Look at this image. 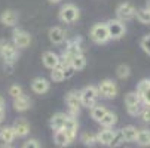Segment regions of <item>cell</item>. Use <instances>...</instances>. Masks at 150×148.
I'll list each match as a JSON object with an SVG mask.
<instances>
[{
  "label": "cell",
  "mask_w": 150,
  "mask_h": 148,
  "mask_svg": "<svg viewBox=\"0 0 150 148\" xmlns=\"http://www.w3.org/2000/svg\"><path fill=\"white\" fill-rule=\"evenodd\" d=\"M58 18L61 22H66V24H73L80 18V11L77 6H74L73 3H67L64 5L61 9H59V13H58Z\"/></svg>",
  "instance_id": "cell-1"
},
{
  "label": "cell",
  "mask_w": 150,
  "mask_h": 148,
  "mask_svg": "<svg viewBox=\"0 0 150 148\" xmlns=\"http://www.w3.org/2000/svg\"><path fill=\"white\" fill-rule=\"evenodd\" d=\"M0 56L5 64H15L18 59V48L6 40H0Z\"/></svg>",
  "instance_id": "cell-2"
},
{
  "label": "cell",
  "mask_w": 150,
  "mask_h": 148,
  "mask_svg": "<svg viewBox=\"0 0 150 148\" xmlns=\"http://www.w3.org/2000/svg\"><path fill=\"white\" fill-rule=\"evenodd\" d=\"M89 36L92 39L94 43L97 45H104L110 40L109 37V31H107V25L104 22H97L91 27V31H89Z\"/></svg>",
  "instance_id": "cell-3"
},
{
  "label": "cell",
  "mask_w": 150,
  "mask_h": 148,
  "mask_svg": "<svg viewBox=\"0 0 150 148\" xmlns=\"http://www.w3.org/2000/svg\"><path fill=\"white\" fill-rule=\"evenodd\" d=\"M79 95H80V102L83 107H88L91 108L92 105H95L97 99H98V89L95 86H86V88H83L82 90H79Z\"/></svg>",
  "instance_id": "cell-4"
},
{
  "label": "cell",
  "mask_w": 150,
  "mask_h": 148,
  "mask_svg": "<svg viewBox=\"0 0 150 148\" xmlns=\"http://www.w3.org/2000/svg\"><path fill=\"white\" fill-rule=\"evenodd\" d=\"M125 105L129 116H138L141 111V98L137 92H129L125 96Z\"/></svg>",
  "instance_id": "cell-5"
},
{
  "label": "cell",
  "mask_w": 150,
  "mask_h": 148,
  "mask_svg": "<svg viewBox=\"0 0 150 148\" xmlns=\"http://www.w3.org/2000/svg\"><path fill=\"white\" fill-rule=\"evenodd\" d=\"M97 89H98V95H101L103 98H107V99H112L117 95V86L112 79L101 80V83L98 84Z\"/></svg>",
  "instance_id": "cell-6"
},
{
  "label": "cell",
  "mask_w": 150,
  "mask_h": 148,
  "mask_svg": "<svg viewBox=\"0 0 150 148\" xmlns=\"http://www.w3.org/2000/svg\"><path fill=\"white\" fill-rule=\"evenodd\" d=\"M107 25V31H109V37L113 39V40H119L125 36V24L122 22V21L119 19H110V21H107L105 22Z\"/></svg>",
  "instance_id": "cell-7"
},
{
  "label": "cell",
  "mask_w": 150,
  "mask_h": 148,
  "mask_svg": "<svg viewBox=\"0 0 150 148\" xmlns=\"http://www.w3.org/2000/svg\"><path fill=\"white\" fill-rule=\"evenodd\" d=\"M12 40H13V45L18 49H25L31 45V36L28 31L25 30H21V28H15L13 34H12Z\"/></svg>",
  "instance_id": "cell-8"
},
{
  "label": "cell",
  "mask_w": 150,
  "mask_h": 148,
  "mask_svg": "<svg viewBox=\"0 0 150 148\" xmlns=\"http://www.w3.org/2000/svg\"><path fill=\"white\" fill-rule=\"evenodd\" d=\"M66 104L69 107V116H77L79 114V110L82 107V102H80V95L77 90H70L66 96Z\"/></svg>",
  "instance_id": "cell-9"
},
{
  "label": "cell",
  "mask_w": 150,
  "mask_h": 148,
  "mask_svg": "<svg viewBox=\"0 0 150 148\" xmlns=\"http://www.w3.org/2000/svg\"><path fill=\"white\" fill-rule=\"evenodd\" d=\"M135 13H137V9L134 8V5L128 3V2L120 3V5L117 6V9H116V16H117L119 21H122V22L132 19V18L135 16Z\"/></svg>",
  "instance_id": "cell-10"
},
{
  "label": "cell",
  "mask_w": 150,
  "mask_h": 148,
  "mask_svg": "<svg viewBox=\"0 0 150 148\" xmlns=\"http://www.w3.org/2000/svg\"><path fill=\"white\" fill-rule=\"evenodd\" d=\"M137 93L140 95L141 102L146 105V107H150V80L149 79H144L138 83Z\"/></svg>",
  "instance_id": "cell-11"
},
{
  "label": "cell",
  "mask_w": 150,
  "mask_h": 148,
  "mask_svg": "<svg viewBox=\"0 0 150 148\" xmlns=\"http://www.w3.org/2000/svg\"><path fill=\"white\" fill-rule=\"evenodd\" d=\"M77 129H79V123H77L76 117L67 114V120H66V123H64L62 130L67 133V136L70 138L71 142L74 141V138H76V135H77Z\"/></svg>",
  "instance_id": "cell-12"
},
{
  "label": "cell",
  "mask_w": 150,
  "mask_h": 148,
  "mask_svg": "<svg viewBox=\"0 0 150 148\" xmlns=\"http://www.w3.org/2000/svg\"><path fill=\"white\" fill-rule=\"evenodd\" d=\"M48 37H49V41L52 45H62L66 41L67 36H66V31H64L61 27H52L49 28V33H48Z\"/></svg>",
  "instance_id": "cell-13"
},
{
  "label": "cell",
  "mask_w": 150,
  "mask_h": 148,
  "mask_svg": "<svg viewBox=\"0 0 150 148\" xmlns=\"http://www.w3.org/2000/svg\"><path fill=\"white\" fill-rule=\"evenodd\" d=\"M49 86H51V83L49 80H46L45 77H36L33 79L31 81V90L37 95H43L49 90Z\"/></svg>",
  "instance_id": "cell-14"
},
{
  "label": "cell",
  "mask_w": 150,
  "mask_h": 148,
  "mask_svg": "<svg viewBox=\"0 0 150 148\" xmlns=\"http://www.w3.org/2000/svg\"><path fill=\"white\" fill-rule=\"evenodd\" d=\"M13 130H15V135L19 136V138H24L30 133V124L28 121L24 119V117H21V119H16L15 123H13Z\"/></svg>",
  "instance_id": "cell-15"
},
{
  "label": "cell",
  "mask_w": 150,
  "mask_h": 148,
  "mask_svg": "<svg viewBox=\"0 0 150 148\" xmlns=\"http://www.w3.org/2000/svg\"><path fill=\"white\" fill-rule=\"evenodd\" d=\"M42 62H43V65L46 68L52 70V68L59 65V55H57L52 51H46V52H43V55H42Z\"/></svg>",
  "instance_id": "cell-16"
},
{
  "label": "cell",
  "mask_w": 150,
  "mask_h": 148,
  "mask_svg": "<svg viewBox=\"0 0 150 148\" xmlns=\"http://www.w3.org/2000/svg\"><path fill=\"white\" fill-rule=\"evenodd\" d=\"M0 22L5 27H15L18 22V13L12 9H6L0 15Z\"/></svg>",
  "instance_id": "cell-17"
},
{
  "label": "cell",
  "mask_w": 150,
  "mask_h": 148,
  "mask_svg": "<svg viewBox=\"0 0 150 148\" xmlns=\"http://www.w3.org/2000/svg\"><path fill=\"white\" fill-rule=\"evenodd\" d=\"M31 107V99L27 96V95H19V96H16V98H13V108L16 110V111H27L28 108Z\"/></svg>",
  "instance_id": "cell-18"
},
{
  "label": "cell",
  "mask_w": 150,
  "mask_h": 148,
  "mask_svg": "<svg viewBox=\"0 0 150 148\" xmlns=\"http://www.w3.org/2000/svg\"><path fill=\"white\" fill-rule=\"evenodd\" d=\"M113 136H115V130H112V128H104L103 130L97 133V142L101 145H109Z\"/></svg>",
  "instance_id": "cell-19"
},
{
  "label": "cell",
  "mask_w": 150,
  "mask_h": 148,
  "mask_svg": "<svg viewBox=\"0 0 150 148\" xmlns=\"http://www.w3.org/2000/svg\"><path fill=\"white\" fill-rule=\"evenodd\" d=\"M66 120H67V114H64V113H57V114H54L52 119H51V121H49L51 129H52V130H59V129H62Z\"/></svg>",
  "instance_id": "cell-20"
},
{
  "label": "cell",
  "mask_w": 150,
  "mask_h": 148,
  "mask_svg": "<svg viewBox=\"0 0 150 148\" xmlns=\"http://www.w3.org/2000/svg\"><path fill=\"white\" fill-rule=\"evenodd\" d=\"M16 138L15 135V130L13 128H9V126H6V128H2L0 129V142L2 144H11L13 139Z\"/></svg>",
  "instance_id": "cell-21"
},
{
  "label": "cell",
  "mask_w": 150,
  "mask_h": 148,
  "mask_svg": "<svg viewBox=\"0 0 150 148\" xmlns=\"http://www.w3.org/2000/svg\"><path fill=\"white\" fill-rule=\"evenodd\" d=\"M120 133H122L125 142H132V141H135V138H137L138 129L135 128V126H125V128L120 129Z\"/></svg>",
  "instance_id": "cell-22"
},
{
  "label": "cell",
  "mask_w": 150,
  "mask_h": 148,
  "mask_svg": "<svg viewBox=\"0 0 150 148\" xmlns=\"http://www.w3.org/2000/svg\"><path fill=\"white\" fill-rule=\"evenodd\" d=\"M54 141H55V144H57L58 147H67V145L71 144L70 138L67 136V133L64 132L62 129L55 130V133H54Z\"/></svg>",
  "instance_id": "cell-23"
},
{
  "label": "cell",
  "mask_w": 150,
  "mask_h": 148,
  "mask_svg": "<svg viewBox=\"0 0 150 148\" xmlns=\"http://www.w3.org/2000/svg\"><path fill=\"white\" fill-rule=\"evenodd\" d=\"M98 123H101L103 128H113V126L117 123V116L115 113H112V111H107L104 114V117Z\"/></svg>",
  "instance_id": "cell-24"
},
{
  "label": "cell",
  "mask_w": 150,
  "mask_h": 148,
  "mask_svg": "<svg viewBox=\"0 0 150 148\" xmlns=\"http://www.w3.org/2000/svg\"><path fill=\"white\" fill-rule=\"evenodd\" d=\"M135 141H137V144L141 145V147L150 145V130H149V129H141V130H138Z\"/></svg>",
  "instance_id": "cell-25"
},
{
  "label": "cell",
  "mask_w": 150,
  "mask_h": 148,
  "mask_svg": "<svg viewBox=\"0 0 150 148\" xmlns=\"http://www.w3.org/2000/svg\"><path fill=\"white\" fill-rule=\"evenodd\" d=\"M105 113H107V108L104 107V105L95 104V105H92V107H91V117H92L95 121H100V120L104 117Z\"/></svg>",
  "instance_id": "cell-26"
},
{
  "label": "cell",
  "mask_w": 150,
  "mask_h": 148,
  "mask_svg": "<svg viewBox=\"0 0 150 148\" xmlns=\"http://www.w3.org/2000/svg\"><path fill=\"white\" fill-rule=\"evenodd\" d=\"M71 67L76 71H80V70H83L85 67H86V58H85L83 53H79L71 59Z\"/></svg>",
  "instance_id": "cell-27"
},
{
  "label": "cell",
  "mask_w": 150,
  "mask_h": 148,
  "mask_svg": "<svg viewBox=\"0 0 150 148\" xmlns=\"http://www.w3.org/2000/svg\"><path fill=\"white\" fill-rule=\"evenodd\" d=\"M116 76H117L120 80L128 79V77L131 76V68H129V65H126V64L117 65V68H116Z\"/></svg>",
  "instance_id": "cell-28"
},
{
  "label": "cell",
  "mask_w": 150,
  "mask_h": 148,
  "mask_svg": "<svg viewBox=\"0 0 150 148\" xmlns=\"http://www.w3.org/2000/svg\"><path fill=\"white\" fill-rule=\"evenodd\" d=\"M51 80L54 83H59V81L64 80V73H62V67L61 65H58V67L51 70Z\"/></svg>",
  "instance_id": "cell-29"
},
{
  "label": "cell",
  "mask_w": 150,
  "mask_h": 148,
  "mask_svg": "<svg viewBox=\"0 0 150 148\" xmlns=\"http://www.w3.org/2000/svg\"><path fill=\"white\" fill-rule=\"evenodd\" d=\"M135 16H137V19L140 21L141 24H150V11H149V9L144 8V9L137 11Z\"/></svg>",
  "instance_id": "cell-30"
},
{
  "label": "cell",
  "mask_w": 150,
  "mask_h": 148,
  "mask_svg": "<svg viewBox=\"0 0 150 148\" xmlns=\"http://www.w3.org/2000/svg\"><path fill=\"white\" fill-rule=\"evenodd\" d=\"M80 139H82V142L85 145H94L97 142V135L95 133H91V132H85L80 136Z\"/></svg>",
  "instance_id": "cell-31"
},
{
  "label": "cell",
  "mask_w": 150,
  "mask_h": 148,
  "mask_svg": "<svg viewBox=\"0 0 150 148\" xmlns=\"http://www.w3.org/2000/svg\"><path fill=\"white\" fill-rule=\"evenodd\" d=\"M123 142H125V139H123L120 130H117V132H115V136H113L112 142L109 144V147H112V148H117V147H120Z\"/></svg>",
  "instance_id": "cell-32"
},
{
  "label": "cell",
  "mask_w": 150,
  "mask_h": 148,
  "mask_svg": "<svg viewBox=\"0 0 150 148\" xmlns=\"http://www.w3.org/2000/svg\"><path fill=\"white\" fill-rule=\"evenodd\" d=\"M140 46H141V49L150 56V34L144 36V37L140 40Z\"/></svg>",
  "instance_id": "cell-33"
},
{
  "label": "cell",
  "mask_w": 150,
  "mask_h": 148,
  "mask_svg": "<svg viewBox=\"0 0 150 148\" xmlns=\"http://www.w3.org/2000/svg\"><path fill=\"white\" fill-rule=\"evenodd\" d=\"M62 73H64V80L66 79H71L74 74H76V70L71 67V64L70 65H64L62 67Z\"/></svg>",
  "instance_id": "cell-34"
},
{
  "label": "cell",
  "mask_w": 150,
  "mask_h": 148,
  "mask_svg": "<svg viewBox=\"0 0 150 148\" xmlns=\"http://www.w3.org/2000/svg\"><path fill=\"white\" fill-rule=\"evenodd\" d=\"M9 95L12 98H16L19 95H23V88H21L19 84H12V86L9 88Z\"/></svg>",
  "instance_id": "cell-35"
},
{
  "label": "cell",
  "mask_w": 150,
  "mask_h": 148,
  "mask_svg": "<svg viewBox=\"0 0 150 148\" xmlns=\"http://www.w3.org/2000/svg\"><path fill=\"white\" fill-rule=\"evenodd\" d=\"M23 148H40V145H39V141H36V139H28V141L24 142Z\"/></svg>",
  "instance_id": "cell-36"
},
{
  "label": "cell",
  "mask_w": 150,
  "mask_h": 148,
  "mask_svg": "<svg viewBox=\"0 0 150 148\" xmlns=\"http://www.w3.org/2000/svg\"><path fill=\"white\" fill-rule=\"evenodd\" d=\"M140 116L143 119V121H150V107H146L140 111Z\"/></svg>",
  "instance_id": "cell-37"
},
{
  "label": "cell",
  "mask_w": 150,
  "mask_h": 148,
  "mask_svg": "<svg viewBox=\"0 0 150 148\" xmlns=\"http://www.w3.org/2000/svg\"><path fill=\"white\" fill-rule=\"evenodd\" d=\"M0 110H5V99L0 96Z\"/></svg>",
  "instance_id": "cell-38"
},
{
  "label": "cell",
  "mask_w": 150,
  "mask_h": 148,
  "mask_svg": "<svg viewBox=\"0 0 150 148\" xmlns=\"http://www.w3.org/2000/svg\"><path fill=\"white\" fill-rule=\"evenodd\" d=\"M5 120V110H0V123Z\"/></svg>",
  "instance_id": "cell-39"
},
{
  "label": "cell",
  "mask_w": 150,
  "mask_h": 148,
  "mask_svg": "<svg viewBox=\"0 0 150 148\" xmlns=\"http://www.w3.org/2000/svg\"><path fill=\"white\" fill-rule=\"evenodd\" d=\"M48 2H49V3H52V5H57V3H59V2H61V0H48Z\"/></svg>",
  "instance_id": "cell-40"
},
{
  "label": "cell",
  "mask_w": 150,
  "mask_h": 148,
  "mask_svg": "<svg viewBox=\"0 0 150 148\" xmlns=\"http://www.w3.org/2000/svg\"><path fill=\"white\" fill-rule=\"evenodd\" d=\"M146 9H149V11H150V0H149V2H147V5H146Z\"/></svg>",
  "instance_id": "cell-41"
},
{
  "label": "cell",
  "mask_w": 150,
  "mask_h": 148,
  "mask_svg": "<svg viewBox=\"0 0 150 148\" xmlns=\"http://www.w3.org/2000/svg\"><path fill=\"white\" fill-rule=\"evenodd\" d=\"M5 148H13V147H8V145H6V147H5Z\"/></svg>",
  "instance_id": "cell-42"
},
{
  "label": "cell",
  "mask_w": 150,
  "mask_h": 148,
  "mask_svg": "<svg viewBox=\"0 0 150 148\" xmlns=\"http://www.w3.org/2000/svg\"><path fill=\"white\" fill-rule=\"evenodd\" d=\"M125 148H132V147H125Z\"/></svg>",
  "instance_id": "cell-43"
}]
</instances>
